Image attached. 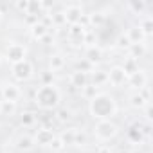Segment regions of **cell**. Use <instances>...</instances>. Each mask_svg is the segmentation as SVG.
Listing matches in <instances>:
<instances>
[{"label":"cell","mask_w":153,"mask_h":153,"mask_svg":"<svg viewBox=\"0 0 153 153\" xmlns=\"http://www.w3.org/2000/svg\"><path fill=\"white\" fill-rule=\"evenodd\" d=\"M106 54H108V49L101 43V42H96V43H90L87 47L81 49V56H83V63L87 65V68H92V67H101V65H106Z\"/></svg>","instance_id":"obj_7"},{"label":"cell","mask_w":153,"mask_h":153,"mask_svg":"<svg viewBox=\"0 0 153 153\" xmlns=\"http://www.w3.org/2000/svg\"><path fill=\"white\" fill-rule=\"evenodd\" d=\"M149 90H151V87H146V88L140 90V92L126 90V94H124V105H126V108L131 110V112H135V114H139L148 103H151V94H149Z\"/></svg>","instance_id":"obj_12"},{"label":"cell","mask_w":153,"mask_h":153,"mask_svg":"<svg viewBox=\"0 0 153 153\" xmlns=\"http://www.w3.org/2000/svg\"><path fill=\"white\" fill-rule=\"evenodd\" d=\"M61 153H70V151H61Z\"/></svg>","instance_id":"obj_33"},{"label":"cell","mask_w":153,"mask_h":153,"mask_svg":"<svg viewBox=\"0 0 153 153\" xmlns=\"http://www.w3.org/2000/svg\"><path fill=\"white\" fill-rule=\"evenodd\" d=\"M106 72H108V90L117 92V90L126 88L128 74L124 72V68L121 67L119 61H112L110 65H106Z\"/></svg>","instance_id":"obj_11"},{"label":"cell","mask_w":153,"mask_h":153,"mask_svg":"<svg viewBox=\"0 0 153 153\" xmlns=\"http://www.w3.org/2000/svg\"><path fill=\"white\" fill-rule=\"evenodd\" d=\"M87 115L90 121H105V119H119V114L123 110L121 101L115 92L105 88L99 90L94 97H90L85 105Z\"/></svg>","instance_id":"obj_1"},{"label":"cell","mask_w":153,"mask_h":153,"mask_svg":"<svg viewBox=\"0 0 153 153\" xmlns=\"http://www.w3.org/2000/svg\"><path fill=\"white\" fill-rule=\"evenodd\" d=\"M25 33H27L29 42H34V43H43V42H45V38H47L52 31H51L49 24H47L43 18H40V20H38V22H34L31 27H27V29H25Z\"/></svg>","instance_id":"obj_18"},{"label":"cell","mask_w":153,"mask_h":153,"mask_svg":"<svg viewBox=\"0 0 153 153\" xmlns=\"http://www.w3.org/2000/svg\"><path fill=\"white\" fill-rule=\"evenodd\" d=\"M123 124L117 119H105V121H92L88 126L90 137L94 146L97 144H114L123 137Z\"/></svg>","instance_id":"obj_3"},{"label":"cell","mask_w":153,"mask_h":153,"mask_svg":"<svg viewBox=\"0 0 153 153\" xmlns=\"http://www.w3.org/2000/svg\"><path fill=\"white\" fill-rule=\"evenodd\" d=\"M6 18H7L6 9H4V6H2V4H0V27H2V25L6 24Z\"/></svg>","instance_id":"obj_30"},{"label":"cell","mask_w":153,"mask_h":153,"mask_svg":"<svg viewBox=\"0 0 153 153\" xmlns=\"http://www.w3.org/2000/svg\"><path fill=\"white\" fill-rule=\"evenodd\" d=\"M59 11L67 22V25L72 24H85L87 18V6L81 2H68V4H61Z\"/></svg>","instance_id":"obj_9"},{"label":"cell","mask_w":153,"mask_h":153,"mask_svg":"<svg viewBox=\"0 0 153 153\" xmlns=\"http://www.w3.org/2000/svg\"><path fill=\"white\" fill-rule=\"evenodd\" d=\"M47 153H61V151H68L67 149V146H65V142L61 140V137L56 133V137L51 140V144L47 146V149H45Z\"/></svg>","instance_id":"obj_27"},{"label":"cell","mask_w":153,"mask_h":153,"mask_svg":"<svg viewBox=\"0 0 153 153\" xmlns=\"http://www.w3.org/2000/svg\"><path fill=\"white\" fill-rule=\"evenodd\" d=\"M110 20V7L108 6H101V7H96V9H87V18H85V24L88 29L99 33Z\"/></svg>","instance_id":"obj_14"},{"label":"cell","mask_w":153,"mask_h":153,"mask_svg":"<svg viewBox=\"0 0 153 153\" xmlns=\"http://www.w3.org/2000/svg\"><path fill=\"white\" fill-rule=\"evenodd\" d=\"M0 99L22 105V101L25 99V88H22V85L11 81L9 78L0 79Z\"/></svg>","instance_id":"obj_10"},{"label":"cell","mask_w":153,"mask_h":153,"mask_svg":"<svg viewBox=\"0 0 153 153\" xmlns=\"http://www.w3.org/2000/svg\"><path fill=\"white\" fill-rule=\"evenodd\" d=\"M124 54L133 58V59H137L139 63H142V59L148 58V54H149V42H146V43H133V45H130V49Z\"/></svg>","instance_id":"obj_24"},{"label":"cell","mask_w":153,"mask_h":153,"mask_svg":"<svg viewBox=\"0 0 153 153\" xmlns=\"http://www.w3.org/2000/svg\"><path fill=\"white\" fill-rule=\"evenodd\" d=\"M146 87H149V68L144 67V65H140L137 72H133V74L128 76V81H126V88L124 90L140 92Z\"/></svg>","instance_id":"obj_16"},{"label":"cell","mask_w":153,"mask_h":153,"mask_svg":"<svg viewBox=\"0 0 153 153\" xmlns=\"http://www.w3.org/2000/svg\"><path fill=\"white\" fill-rule=\"evenodd\" d=\"M9 144H11V148H13L15 153H34L38 149L33 131H22V130H18L9 139Z\"/></svg>","instance_id":"obj_8"},{"label":"cell","mask_w":153,"mask_h":153,"mask_svg":"<svg viewBox=\"0 0 153 153\" xmlns=\"http://www.w3.org/2000/svg\"><path fill=\"white\" fill-rule=\"evenodd\" d=\"M68 68V54L63 51V49H51L47 52V58H45V70L49 74H52L54 78L65 74Z\"/></svg>","instance_id":"obj_6"},{"label":"cell","mask_w":153,"mask_h":153,"mask_svg":"<svg viewBox=\"0 0 153 153\" xmlns=\"http://www.w3.org/2000/svg\"><path fill=\"white\" fill-rule=\"evenodd\" d=\"M56 133H58V128L54 126V124H47V123H40V126L33 131V135H34V140H36V146H38V149H47V146L51 144V140L56 137Z\"/></svg>","instance_id":"obj_17"},{"label":"cell","mask_w":153,"mask_h":153,"mask_svg":"<svg viewBox=\"0 0 153 153\" xmlns=\"http://www.w3.org/2000/svg\"><path fill=\"white\" fill-rule=\"evenodd\" d=\"M0 105H2V99H0Z\"/></svg>","instance_id":"obj_34"},{"label":"cell","mask_w":153,"mask_h":153,"mask_svg":"<svg viewBox=\"0 0 153 153\" xmlns=\"http://www.w3.org/2000/svg\"><path fill=\"white\" fill-rule=\"evenodd\" d=\"M65 79H67V85L72 90H76V92L79 94L87 85H90V81H88V68H85V67H74V68H70V70L65 72Z\"/></svg>","instance_id":"obj_15"},{"label":"cell","mask_w":153,"mask_h":153,"mask_svg":"<svg viewBox=\"0 0 153 153\" xmlns=\"http://www.w3.org/2000/svg\"><path fill=\"white\" fill-rule=\"evenodd\" d=\"M11 7H13L20 16H24V15H27V9H29V0H18V2H13Z\"/></svg>","instance_id":"obj_28"},{"label":"cell","mask_w":153,"mask_h":153,"mask_svg":"<svg viewBox=\"0 0 153 153\" xmlns=\"http://www.w3.org/2000/svg\"><path fill=\"white\" fill-rule=\"evenodd\" d=\"M7 70H9V79L18 83V85H27V83H31V81H34L38 78L36 63L31 58H27V59H24L20 63L9 65Z\"/></svg>","instance_id":"obj_5"},{"label":"cell","mask_w":153,"mask_h":153,"mask_svg":"<svg viewBox=\"0 0 153 153\" xmlns=\"http://www.w3.org/2000/svg\"><path fill=\"white\" fill-rule=\"evenodd\" d=\"M40 115L42 114L36 112L34 108H24L22 106L20 112H18V115L15 117L18 130H22V131H34L40 126V123H42V117Z\"/></svg>","instance_id":"obj_13"},{"label":"cell","mask_w":153,"mask_h":153,"mask_svg":"<svg viewBox=\"0 0 153 153\" xmlns=\"http://www.w3.org/2000/svg\"><path fill=\"white\" fill-rule=\"evenodd\" d=\"M6 67V61H4V56H2V52H0V68H4Z\"/></svg>","instance_id":"obj_32"},{"label":"cell","mask_w":153,"mask_h":153,"mask_svg":"<svg viewBox=\"0 0 153 153\" xmlns=\"http://www.w3.org/2000/svg\"><path fill=\"white\" fill-rule=\"evenodd\" d=\"M0 52H2L4 61H6L7 67L31 58V47L24 40H11V38L6 40L2 43V47H0Z\"/></svg>","instance_id":"obj_4"},{"label":"cell","mask_w":153,"mask_h":153,"mask_svg":"<svg viewBox=\"0 0 153 153\" xmlns=\"http://www.w3.org/2000/svg\"><path fill=\"white\" fill-rule=\"evenodd\" d=\"M88 81H90V85L96 87L97 90L108 88V72H106V65L88 68Z\"/></svg>","instance_id":"obj_20"},{"label":"cell","mask_w":153,"mask_h":153,"mask_svg":"<svg viewBox=\"0 0 153 153\" xmlns=\"http://www.w3.org/2000/svg\"><path fill=\"white\" fill-rule=\"evenodd\" d=\"M20 108H22V105H18V103L2 101V105H0V119L2 121H15Z\"/></svg>","instance_id":"obj_23"},{"label":"cell","mask_w":153,"mask_h":153,"mask_svg":"<svg viewBox=\"0 0 153 153\" xmlns=\"http://www.w3.org/2000/svg\"><path fill=\"white\" fill-rule=\"evenodd\" d=\"M65 101V94L63 88L58 85V81L52 83H38V87H34L33 90V108L40 114H52L56 108H59Z\"/></svg>","instance_id":"obj_2"},{"label":"cell","mask_w":153,"mask_h":153,"mask_svg":"<svg viewBox=\"0 0 153 153\" xmlns=\"http://www.w3.org/2000/svg\"><path fill=\"white\" fill-rule=\"evenodd\" d=\"M124 9L128 11V15H131V20H137V18H140V16H144V15H148L149 11V4L148 2H144V0H131V2H126L124 4Z\"/></svg>","instance_id":"obj_22"},{"label":"cell","mask_w":153,"mask_h":153,"mask_svg":"<svg viewBox=\"0 0 153 153\" xmlns=\"http://www.w3.org/2000/svg\"><path fill=\"white\" fill-rule=\"evenodd\" d=\"M133 22H137V25L140 27V31L144 33V36L148 40H151V36H153V16L148 13V15H144V16L133 20Z\"/></svg>","instance_id":"obj_25"},{"label":"cell","mask_w":153,"mask_h":153,"mask_svg":"<svg viewBox=\"0 0 153 153\" xmlns=\"http://www.w3.org/2000/svg\"><path fill=\"white\" fill-rule=\"evenodd\" d=\"M123 33L126 34V38L130 40L131 45H133V43H146V42H149V40L144 36V33L140 31V27L137 25V22H133V20H130V22L126 24V27H123Z\"/></svg>","instance_id":"obj_21"},{"label":"cell","mask_w":153,"mask_h":153,"mask_svg":"<svg viewBox=\"0 0 153 153\" xmlns=\"http://www.w3.org/2000/svg\"><path fill=\"white\" fill-rule=\"evenodd\" d=\"M130 40L126 38V34L123 33V31H119L117 33V36L114 38V42H112V49H115L117 52H121V54H124L128 49H130Z\"/></svg>","instance_id":"obj_26"},{"label":"cell","mask_w":153,"mask_h":153,"mask_svg":"<svg viewBox=\"0 0 153 153\" xmlns=\"http://www.w3.org/2000/svg\"><path fill=\"white\" fill-rule=\"evenodd\" d=\"M130 153H149V149L144 146H133V148H130Z\"/></svg>","instance_id":"obj_29"},{"label":"cell","mask_w":153,"mask_h":153,"mask_svg":"<svg viewBox=\"0 0 153 153\" xmlns=\"http://www.w3.org/2000/svg\"><path fill=\"white\" fill-rule=\"evenodd\" d=\"M115 153H130V146H119L115 148Z\"/></svg>","instance_id":"obj_31"},{"label":"cell","mask_w":153,"mask_h":153,"mask_svg":"<svg viewBox=\"0 0 153 153\" xmlns=\"http://www.w3.org/2000/svg\"><path fill=\"white\" fill-rule=\"evenodd\" d=\"M52 121H54V124H58V126H70V124H74V121H76V112L72 110V106H68V105H61L59 108H56L52 114Z\"/></svg>","instance_id":"obj_19"}]
</instances>
